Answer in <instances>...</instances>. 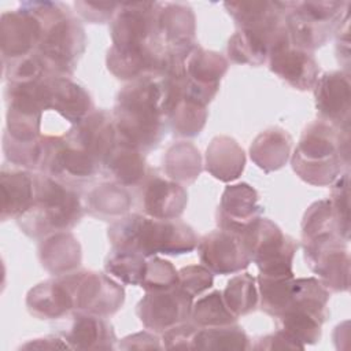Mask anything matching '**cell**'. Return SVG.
<instances>
[{
    "instance_id": "cell-37",
    "label": "cell",
    "mask_w": 351,
    "mask_h": 351,
    "mask_svg": "<svg viewBox=\"0 0 351 351\" xmlns=\"http://www.w3.org/2000/svg\"><path fill=\"white\" fill-rule=\"evenodd\" d=\"M295 276H258V292L261 298V308L271 315H281L291 304Z\"/></svg>"
},
{
    "instance_id": "cell-24",
    "label": "cell",
    "mask_w": 351,
    "mask_h": 351,
    "mask_svg": "<svg viewBox=\"0 0 351 351\" xmlns=\"http://www.w3.org/2000/svg\"><path fill=\"white\" fill-rule=\"evenodd\" d=\"M37 252L41 266L55 277L75 271L82 261L81 244L69 230L43 237Z\"/></svg>"
},
{
    "instance_id": "cell-9",
    "label": "cell",
    "mask_w": 351,
    "mask_h": 351,
    "mask_svg": "<svg viewBox=\"0 0 351 351\" xmlns=\"http://www.w3.org/2000/svg\"><path fill=\"white\" fill-rule=\"evenodd\" d=\"M339 234H324L302 243L304 259L328 291L346 292L350 288V254Z\"/></svg>"
},
{
    "instance_id": "cell-7",
    "label": "cell",
    "mask_w": 351,
    "mask_h": 351,
    "mask_svg": "<svg viewBox=\"0 0 351 351\" xmlns=\"http://www.w3.org/2000/svg\"><path fill=\"white\" fill-rule=\"evenodd\" d=\"M241 237L261 276H293L292 262L298 243L273 221L261 217Z\"/></svg>"
},
{
    "instance_id": "cell-15",
    "label": "cell",
    "mask_w": 351,
    "mask_h": 351,
    "mask_svg": "<svg viewBox=\"0 0 351 351\" xmlns=\"http://www.w3.org/2000/svg\"><path fill=\"white\" fill-rule=\"evenodd\" d=\"M41 37V22L26 1L1 14L0 48L3 64L34 53Z\"/></svg>"
},
{
    "instance_id": "cell-40",
    "label": "cell",
    "mask_w": 351,
    "mask_h": 351,
    "mask_svg": "<svg viewBox=\"0 0 351 351\" xmlns=\"http://www.w3.org/2000/svg\"><path fill=\"white\" fill-rule=\"evenodd\" d=\"M324 234H339L341 237L329 199L318 200L310 204L302 219V243Z\"/></svg>"
},
{
    "instance_id": "cell-26",
    "label": "cell",
    "mask_w": 351,
    "mask_h": 351,
    "mask_svg": "<svg viewBox=\"0 0 351 351\" xmlns=\"http://www.w3.org/2000/svg\"><path fill=\"white\" fill-rule=\"evenodd\" d=\"M1 221L21 217L34 200V174L21 167L3 166L0 171Z\"/></svg>"
},
{
    "instance_id": "cell-35",
    "label": "cell",
    "mask_w": 351,
    "mask_h": 351,
    "mask_svg": "<svg viewBox=\"0 0 351 351\" xmlns=\"http://www.w3.org/2000/svg\"><path fill=\"white\" fill-rule=\"evenodd\" d=\"M252 344L244 329L234 324L199 328L195 337L193 350H213V351H240L250 350Z\"/></svg>"
},
{
    "instance_id": "cell-14",
    "label": "cell",
    "mask_w": 351,
    "mask_h": 351,
    "mask_svg": "<svg viewBox=\"0 0 351 351\" xmlns=\"http://www.w3.org/2000/svg\"><path fill=\"white\" fill-rule=\"evenodd\" d=\"M138 206L144 215L155 219H176L182 215L188 204L184 185L149 169L143 182L136 188Z\"/></svg>"
},
{
    "instance_id": "cell-8",
    "label": "cell",
    "mask_w": 351,
    "mask_h": 351,
    "mask_svg": "<svg viewBox=\"0 0 351 351\" xmlns=\"http://www.w3.org/2000/svg\"><path fill=\"white\" fill-rule=\"evenodd\" d=\"M62 277L71 292L74 311L110 317L123 306L125 289L108 274L75 270Z\"/></svg>"
},
{
    "instance_id": "cell-17",
    "label": "cell",
    "mask_w": 351,
    "mask_h": 351,
    "mask_svg": "<svg viewBox=\"0 0 351 351\" xmlns=\"http://www.w3.org/2000/svg\"><path fill=\"white\" fill-rule=\"evenodd\" d=\"M63 137L70 145L92 158L101 167H104L118 141L112 114L103 108L93 110L80 122L71 125Z\"/></svg>"
},
{
    "instance_id": "cell-2",
    "label": "cell",
    "mask_w": 351,
    "mask_h": 351,
    "mask_svg": "<svg viewBox=\"0 0 351 351\" xmlns=\"http://www.w3.org/2000/svg\"><path fill=\"white\" fill-rule=\"evenodd\" d=\"M41 22V37L34 51L45 73L71 77L86 48L81 21L59 1H26Z\"/></svg>"
},
{
    "instance_id": "cell-5",
    "label": "cell",
    "mask_w": 351,
    "mask_h": 351,
    "mask_svg": "<svg viewBox=\"0 0 351 351\" xmlns=\"http://www.w3.org/2000/svg\"><path fill=\"white\" fill-rule=\"evenodd\" d=\"M84 215V206L75 186L64 184L48 174H34V200L16 223L32 239L70 230Z\"/></svg>"
},
{
    "instance_id": "cell-47",
    "label": "cell",
    "mask_w": 351,
    "mask_h": 351,
    "mask_svg": "<svg viewBox=\"0 0 351 351\" xmlns=\"http://www.w3.org/2000/svg\"><path fill=\"white\" fill-rule=\"evenodd\" d=\"M350 23H348V16L343 21V23L339 26L336 30V53H337V60L344 66V71L350 74L348 67H350Z\"/></svg>"
},
{
    "instance_id": "cell-45",
    "label": "cell",
    "mask_w": 351,
    "mask_h": 351,
    "mask_svg": "<svg viewBox=\"0 0 351 351\" xmlns=\"http://www.w3.org/2000/svg\"><path fill=\"white\" fill-rule=\"evenodd\" d=\"M199 328L193 322L178 324L162 333L163 348L169 350H193L195 337Z\"/></svg>"
},
{
    "instance_id": "cell-48",
    "label": "cell",
    "mask_w": 351,
    "mask_h": 351,
    "mask_svg": "<svg viewBox=\"0 0 351 351\" xmlns=\"http://www.w3.org/2000/svg\"><path fill=\"white\" fill-rule=\"evenodd\" d=\"M254 350H296L298 346L293 344L291 340H288L284 335L280 332H274L271 335H266L263 337H259L256 343L251 347Z\"/></svg>"
},
{
    "instance_id": "cell-16",
    "label": "cell",
    "mask_w": 351,
    "mask_h": 351,
    "mask_svg": "<svg viewBox=\"0 0 351 351\" xmlns=\"http://www.w3.org/2000/svg\"><path fill=\"white\" fill-rule=\"evenodd\" d=\"M200 263L213 274H233L244 270L251 263L241 234L217 229L204 234L197 241Z\"/></svg>"
},
{
    "instance_id": "cell-34",
    "label": "cell",
    "mask_w": 351,
    "mask_h": 351,
    "mask_svg": "<svg viewBox=\"0 0 351 351\" xmlns=\"http://www.w3.org/2000/svg\"><path fill=\"white\" fill-rule=\"evenodd\" d=\"M274 43L259 33L237 29L228 41V59L236 64L261 66L267 62Z\"/></svg>"
},
{
    "instance_id": "cell-23",
    "label": "cell",
    "mask_w": 351,
    "mask_h": 351,
    "mask_svg": "<svg viewBox=\"0 0 351 351\" xmlns=\"http://www.w3.org/2000/svg\"><path fill=\"white\" fill-rule=\"evenodd\" d=\"M26 307L38 319H58L74 311V302L64 278L59 276L30 288Z\"/></svg>"
},
{
    "instance_id": "cell-10",
    "label": "cell",
    "mask_w": 351,
    "mask_h": 351,
    "mask_svg": "<svg viewBox=\"0 0 351 351\" xmlns=\"http://www.w3.org/2000/svg\"><path fill=\"white\" fill-rule=\"evenodd\" d=\"M158 7V1L121 3L110 22L111 47L144 48L159 43L156 30Z\"/></svg>"
},
{
    "instance_id": "cell-32",
    "label": "cell",
    "mask_w": 351,
    "mask_h": 351,
    "mask_svg": "<svg viewBox=\"0 0 351 351\" xmlns=\"http://www.w3.org/2000/svg\"><path fill=\"white\" fill-rule=\"evenodd\" d=\"M277 332L303 350L307 344H315L321 339L324 321L317 315L300 310L288 308L281 315L276 317Z\"/></svg>"
},
{
    "instance_id": "cell-3",
    "label": "cell",
    "mask_w": 351,
    "mask_h": 351,
    "mask_svg": "<svg viewBox=\"0 0 351 351\" xmlns=\"http://www.w3.org/2000/svg\"><path fill=\"white\" fill-rule=\"evenodd\" d=\"M111 250L129 251L151 258L158 254L182 255L197 247L195 230L184 221L155 219L140 213L128 214L108 228Z\"/></svg>"
},
{
    "instance_id": "cell-29",
    "label": "cell",
    "mask_w": 351,
    "mask_h": 351,
    "mask_svg": "<svg viewBox=\"0 0 351 351\" xmlns=\"http://www.w3.org/2000/svg\"><path fill=\"white\" fill-rule=\"evenodd\" d=\"M132 206L133 197L128 188L114 181L100 182L85 195L86 211L101 221L114 222L128 215Z\"/></svg>"
},
{
    "instance_id": "cell-43",
    "label": "cell",
    "mask_w": 351,
    "mask_h": 351,
    "mask_svg": "<svg viewBox=\"0 0 351 351\" xmlns=\"http://www.w3.org/2000/svg\"><path fill=\"white\" fill-rule=\"evenodd\" d=\"M213 284L214 276L203 265H189L178 270V288L191 298L210 289Z\"/></svg>"
},
{
    "instance_id": "cell-28",
    "label": "cell",
    "mask_w": 351,
    "mask_h": 351,
    "mask_svg": "<svg viewBox=\"0 0 351 351\" xmlns=\"http://www.w3.org/2000/svg\"><path fill=\"white\" fill-rule=\"evenodd\" d=\"M292 143L293 140L285 129L280 126L267 128L251 143V160L265 173L280 170L291 158Z\"/></svg>"
},
{
    "instance_id": "cell-30",
    "label": "cell",
    "mask_w": 351,
    "mask_h": 351,
    "mask_svg": "<svg viewBox=\"0 0 351 351\" xmlns=\"http://www.w3.org/2000/svg\"><path fill=\"white\" fill-rule=\"evenodd\" d=\"M103 169L111 181L125 188H137L149 170L144 152L119 140L110 152Z\"/></svg>"
},
{
    "instance_id": "cell-25",
    "label": "cell",
    "mask_w": 351,
    "mask_h": 351,
    "mask_svg": "<svg viewBox=\"0 0 351 351\" xmlns=\"http://www.w3.org/2000/svg\"><path fill=\"white\" fill-rule=\"evenodd\" d=\"M49 110L75 125L95 110L90 93L70 77L49 75Z\"/></svg>"
},
{
    "instance_id": "cell-39",
    "label": "cell",
    "mask_w": 351,
    "mask_h": 351,
    "mask_svg": "<svg viewBox=\"0 0 351 351\" xmlns=\"http://www.w3.org/2000/svg\"><path fill=\"white\" fill-rule=\"evenodd\" d=\"M147 258L129 251L111 250L104 261L106 273L128 285H140L145 273Z\"/></svg>"
},
{
    "instance_id": "cell-22",
    "label": "cell",
    "mask_w": 351,
    "mask_h": 351,
    "mask_svg": "<svg viewBox=\"0 0 351 351\" xmlns=\"http://www.w3.org/2000/svg\"><path fill=\"white\" fill-rule=\"evenodd\" d=\"M71 350H114L117 336L107 317L74 311L69 325L60 332Z\"/></svg>"
},
{
    "instance_id": "cell-11",
    "label": "cell",
    "mask_w": 351,
    "mask_h": 351,
    "mask_svg": "<svg viewBox=\"0 0 351 351\" xmlns=\"http://www.w3.org/2000/svg\"><path fill=\"white\" fill-rule=\"evenodd\" d=\"M184 69L185 95L203 106H208L219 90L229 62L219 52L204 49L197 44L186 56Z\"/></svg>"
},
{
    "instance_id": "cell-44",
    "label": "cell",
    "mask_w": 351,
    "mask_h": 351,
    "mask_svg": "<svg viewBox=\"0 0 351 351\" xmlns=\"http://www.w3.org/2000/svg\"><path fill=\"white\" fill-rule=\"evenodd\" d=\"M121 3L111 1H75L77 14L89 23L111 22L117 14Z\"/></svg>"
},
{
    "instance_id": "cell-31",
    "label": "cell",
    "mask_w": 351,
    "mask_h": 351,
    "mask_svg": "<svg viewBox=\"0 0 351 351\" xmlns=\"http://www.w3.org/2000/svg\"><path fill=\"white\" fill-rule=\"evenodd\" d=\"M203 169L199 148L189 141L171 144L163 155V171L167 178L181 184H193Z\"/></svg>"
},
{
    "instance_id": "cell-19",
    "label": "cell",
    "mask_w": 351,
    "mask_h": 351,
    "mask_svg": "<svg viewBox=\"0 0 351 351\" xmlns=\"http://www.w3.org/2000/svg\"><path fill=\"white\" fill-rule=\"evenodd\" d=\"M262 213L258 192L247 182H240L223 189L215 218L219 229L241 234L261 218Z\"/></svg>"
},
{
    "instance_id": "cell-21",
    "label": "cell",
    "mask_w": 351,
    "mask_h": 351,
    "mask_svg": "<svg viewBox=\"0 0 351 351\" xmlns=\"http://www.w3.org/2000/svg\"><path fill=\"white\" fill-rule=\"evenodd\" d=\"M225 8L237 29L277 38L287 32L281 1H226Z\"/></svg>"
},
{
    "instance_id": "cell-20",
    "label": "cell",
    "mask_w": 351,
    "mask_h": 351,
    "mask_svg": "<svg viewBox=\"0 0 351 351\" xmlns=\"http://www.w3.org/2000/svg\"><path fill=\"white\" fill-rule=\"evenodd\" d=\"M269 69L298 90L314 89L319 78V66L308 51L292 47L291 41L273 48L267 58Z\"/></svg>"
},
{
    "instance_id": "cell-38",
    "label": "cell",
    "mask_w": 351,
    "mask_h": 351,
    "mask_svg": "<svg viewBox=\"0 0 351 351\" xmlns=\"http://www.w3.org/2000/svg\"><path fill=\"white\" fill-rule=\"evenodd\" d=\"M191 322L197 328H213L237 322V318L226 307L222 292L213 291L192 304Z\"/></svg>"
},
{
    "instance_id": "cell-18",
    "label": "cell",
    "mask_w": 351,
    "mask_h": 351,
    "mask_svg": "<svg viewBox=\"0 0 351 351\" xmlns=\"http://www.w3.org/2000/svg\"><path fill=\"white\" fill-rule=\"evenodd\" d=\"M314 96L319 121L341 130H350L351 84L348 73H324L314 86Z\"/></svg>"
},
{
    "instance_id": "cell-42",
    "label": "cell",
    "mask_w": 351,
    "mask_h": 351,
    "mask_svg": "<svg viewBox=\"0 0 351 351\" xmlns=\"http://www.w3.org/2000/svg\"><path fill=\"white\" fill-rule=\"evenodd\" d=\"M341 237L350 240V176L344 171L333 184L329 197Z\"/></svg>"
},
{
    "instance_id": "cell-49",
    "label": "cell",
    "mask_w": 351,
    "mask_h": 351,
    "mask_svg": "<svg viewBox=\"0 0 351 351\" xmlns=\"http://www.w3.org/2000/svg\"><path fill=\"white\" fill-rule=\"evenodd\" d=\"M23 350H55V348H67L71 350V347L66 343L63 337H55V336H47L41 339H33L25 344L21 346Z\"/></svg>"
},
{
    "instance_id": "cell-27",
    "label": "cell",
    "mask_w": 351,
    "mask_h": 351,
    "mask_svg": "<svg viewBox=\"0 0 351 351\" xmlns=\"http://www.w3.org/2000/svg\"><path fill=\"white\" fill-rule=\"evenodd\" d=\"M204 167L215 180L232 182L244 171V149L230 136H215L206 149Z\"/></svg>"
},
{
    "instance_id": "cell-33",
    "label": "cell",
    "mask_w": 351,
    "mask_h": 351,
    "mask_svg": "<svg viewBox=\"0 0 351 351\" xmlns=\"http://www.w3.org/2000/svg\"><path fill=\"white\" fill-rule=\"evenodd\" d=\"M207 117V106L188 97L184 89L181 97L167 111L166 122L167 128L171 129L174 136L192 138L200 134L206 125Z\"/></svg>"
},
{
    "instance_id": "cell-13",
    "label": "cell",
    "mask_w": 351,
    "mask_h": 351,
    "mask_svg": "<svg viewBox=\"0 0 351 351\" xmlns=\"http://www.w3.org/2000/svg\"><path fill=\"white\" fill-rule=\"evenodd\" d=\"M158 38L165 51L185 60L196 44V18L186 3H159L156 14Z\"/></svg>"
},
{
    "instance_id": "cell-41",
    "label": "cell",
    "mask_w": 351,
    "mask_h": 351,
    "mask_svg": "<svg viewBox=\"0 0 351 351\" xmlns=\"http://www.w3.org/2000/svg\"><path fill=\"white\" fill-rule=\"evenodd\" d=\"M140 287L145 292L173 289L178 287V270L170 261L158 256L147 258V267Z\"/></svg>"
},
{
    "instance_id": "cell-1",
    "label": "cell",
    "mask_w": 351,
    "mask_h": 351,
    "mask_svg": "<svg viewBox=\"0 0 351 351\" xmlns=\"http://www.w3.org/2000/svg\"><path fill=\"white\" fill-rule=\"evenodd\" d=\"M162 99L159 80L147 78L128 82L117 93L112 111L118 140L144 154L155 149L167 130Z\"/></svg>"
},
{
    "instance_id": "cell-4",
    "label": "cell",
    "mask_w": 351,
    "mask_h": 351,
    "mask_svg": "<svg viewBox=\"0 0 351 351\" xmlns=\"http://www.w3.org/2000/svg\"><path fill=\"white\" fill-rule=\"evenodd\" d=\"M350 130L337 129L324 121L308 123L291 158L296 176L314 186L332 185L348 170Z\"/></svg>"
},
{
    "instance_id": "cell-12",
    "label": "cell",
    "mask_w": 351,
    "mask_h": 351,
    "mask_svg": "<svg viewBox=\"0 0 351 351\" xmlns=\"http://www.w3.org/2000/svg\"><path fill=\"white\" fill-rule=\"evenodd\" d=\"M193 298L178 287L167 291L145 292L136 307L137 317L145 329L163 333L191 318Z\"/></svg>"
},
{
    "instance_id": "cell-6",
    "label": "cell",
    "mask_w": 351,
    "mask_h": 351,
    "mask_svg": "<svg viewBox=\"0 0 351 351\" xmlns=\"http://www.w3.org/2000/svg\"><path fill=\"white\" fill-rule=\"evenodd\" d=\"M281 5L292 47L311 52L322 47L336 33L348 16L350 3L307 0L281 1Z\"/></svg>"
},
{
    "instance_id": "cell-36",
    "label": "cell",
    "mask_w": 351,
    "mask_h": 351,
    "mask_svg": "<svg viewBox=\"0 0 351 351\" xmlns=\"http://www.w3.org/2000/svg\"><path fill=\"white\" fill-rule=\"evenodd\" d=\"M222 298L226 307L236 318L255 311L259 303L256 278L250 273L232 277L222 292Z\"/></svg>"
},
{
    "instance_id": "cell-46",
    "label": "cell",
    "mask_w": 351,
    "mask_h": 351,
    "mask_svg": "<svg viewBox=\"0 0 351 351\" xmlns=\"http://www.w3.org/2000/svg\"><path fill=\"white\" fill-rule=\"evenodd\" d=\"M118 348L121 350H152V348H163L160 344V339L151 332H138L130 336L123 337Z\"/></svg>"
}]
</instances>
